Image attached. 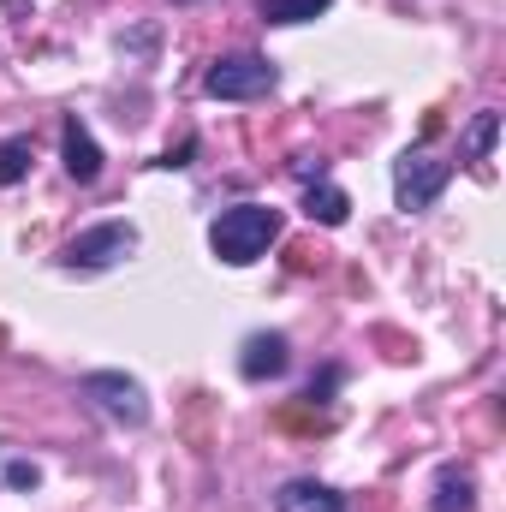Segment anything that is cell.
Returning <instances> with one entry per match:
<instances>
[{
  "instance_id": "obj_14",
  "label": "cell",
  "mask_w": 506,
  "mask_h": 512,
  "mask_svg": "<svg viewBox=\"0 0 506 512\" xmlns=\"http://www.w3.org/2000/svg\"><path fill=\"white\" fill-rule=\"evenodd\" d=\"M6 483H12V489H36V483H42V471H36V465H12V471H6Z\"/></svg>"
},
{
  "instance_id": "obj_8",
  "label": "cell",
  "mask_w": 506,
  "mask_h": 512,
  "mask_svg": "<svg viewBox=\"0 0 506 512\" xmlns=\"http://www.w3.org/2000/svg\"><path fill=\"white\" fill-rule=\"evenodd\" d=\"M286 364H292V352H286V334H251V340H245V358H239L245 382L286 376Z\"/></svg>"
},
{
  "instance_id": "obj_4",
  "label": "cell",
  "mask_w": 506,
  "mask_h": 512,
  "mask_svg": "<svg viewBox=\"0 0 506 512\" xmlns=\"http://www.w3.org/2000/svg\"><path fill=\"white\" fill-rule=\"evenodd\" d=\"M78 393H84V399H96L114 423H131V429H137V423H149V393L131 382V376H120V370H90V376L78 382Z\"/></svg>"
},
{
  "instance_id": "obj_6",
  "label": "cell",
  "mask_w": 506,
  "mask_h": 512,
  "mask_svg": "<svg viewBox=\"0 0 506 512\" xmlns=\"http://www.w3.org/2000/svg\"><path fill=\"white\" fill-rule=\"evenodd\" d=\"M60 161H66V173H72L78 185H96V179H102V149H96V137H90V126H84L78 114L60 126Z\"/></svg>"
},
{
  "instance_id": "obj_9",
  "label": "cell",
  "mask_w": 506,
  "mask_h": 512,
  "mask_svg": "<svg viewBox=\"0 0 506 512\" xmlns=\"http://www.w3.org/2000/svg\"><path fill=\"white\" fill-rule=\"evenodd\" d=\"M304 215L310 221H322V227H346V215H352V197L340 191V185H304Z\"/></svg>"
},
{
  "instance_id": "obj_12",
  "label": "cell",
  "mask_w": 506,
  "mask_h": 512,
  "mask_svg": "<svg viewBox=\"0 0 506 512\" xmlns=\"http://www.w3.org/2000/svg\"><path fill=\"white\" fill-rule=\"evenodd\" d=\"M334 0H256V12H262V24H310V18H322Z\"/></svg>"
},
{
  "instance_id": "obj_1",
  "label": "cell",
  "mask_w": 506,
  "mask_h": 512,
  "mask_svg": "<svg viewBox=\"0 0 506 512\" xmlns=\"http://www.w3.org/2000/svg\"><path fill=\"white\" fill-rule=\"evenodd\" d=\"M280 209H268V203H233V209H221V221L209 227V251L221 256L227 268H245L256 256H268V245L280 239Z\"/></svg>"
},
{
  "instance_id": "obj_2",
  "label": "cell",
  "mask_w": 506,
  "mask_h": 512,
  "mask_svg": "<svg viewBox=\"0 0 506 512\" xmlns=\"http://www.w3.org/2000/svg\"><path fill=\"white\" fill-rule=\"evenodd\" d=\"M447 179H453V161H441L429 149H405L393 161V203L405 215H423V209H435V197L447 191Z\"/></svg>"
},
{
  "instance_id": "obj_11",
  "label": "cell",
  "mask_w": 506,
  "mask_h": 512,
  "mask_svg": "<svg viewBox=\"0 0 506 512\" xmlns=\"http://www.w3.org/2000/svg\"><path fill=\"white\" fill-rule=\"evenodd\" d=\"M435 512H477V483H471V471H459V465H447L441 477H435Z\"/></svg>"
},
{
  "instance_id": "obj_13",
  "label": "cell",
  "mask_w": 506,
  "mask_h": 512,
  "mask_svg": "<svg viewBox=\"0 0 506 512\" xmlns=\"http://www.w3.org/2000/svg\"><path fill=\"white\" fill-rule=\"evenodd\" d=\"M30 173V137H0V185H18Z\"/></svg>"
},
{
  "instance_id": "obj_10",
  "label": "cell",
  "mask_w": 506,
  "mask_h": 512,
  "mask_svg": "<svg viewBox=\"0 0 506 512\" xmlns=\"http://www.w3.org/2000/svg\"><path fill=\"white\" fill-rule=\"evenodd\" d=\"M495 143H501V114H495V108H477L471 126H465V137H459V161H489Z\"/></svg>"
},
{
  "instance_id": "obj_5",
  "label": "cell",
  "mask_w": 506,
  "mask_h": 512,
  "mask_svg": "<svg viewBox=\"0 0 506 512\" xmlns=\"http://www.w3.org/2000/svg\"><path fill=\"white\" fill-rule=\"evenodd\" d=\"M131 251H137V227L131 221H102V227H90L66 245V268H114Z\"/></svg>"
},
{
  "instance_id": "obj_3",
  "label": "cell",
  "mask_w": 506,
  "mask_h": 512,
  "mask_svg": "<svg viewBox=\"0 0 506 512\" xmlns=\"http://www.w3.org/2000/svg\"><path fill=\"white\" fill-rule=\"evenodd\" d=\"M274 84H280V72H274L268 54H221V60L209 66V78H203V90H209L215 102H256V96H268Z\"/></svg>"
},
{
  "instance_id": "obj_7",
  "label": "cell",
  "mask_w": 506,
  "mask_h": 512,
  "mask_svg": "<svg viewBox=\"0 0 506 512\" xmlns=\"http://www.w3.org/2000/svg\"><path fill=\"white\" fill-rule=\"evenodd\" d=\"M274 512H346V495H334V489L316 483V477H292V483H280Z\"/></svg>"
}]
</instances>
